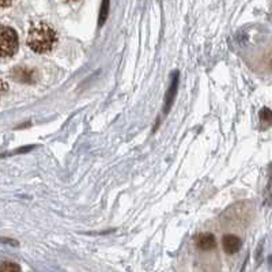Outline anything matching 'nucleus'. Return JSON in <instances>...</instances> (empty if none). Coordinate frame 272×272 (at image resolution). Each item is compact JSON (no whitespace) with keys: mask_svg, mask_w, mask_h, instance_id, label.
<instances>
[{"mask_svg":"<svg viewBox=\"0 0 272 272\" xmlns=\"http://www.w3.org/2000/svg\"><path fill=\"white\" fill-rule=\"evenodd\" d=\"M109 1L110 0H102V4H101L100 10V17H98V25L102 26L105 24V21L108 19V15H109Z\"/></svg>","mask_w":272,"mask_h":272,"instance_id":"obj_7","label":"nucleus"},{"mask_svg":"<svg viewBox=\"0 0 272 272\" xmlns=\"http://www.w3.org/2000/svg\"><path fill=\"white\" fill-rule=\"evenodd\" d=\"M14 0H0V7H8Z\"/></svg>","mask_w":272,"mask_h":272,"instance_id":"obj_9","label":"nucleus"},{"mask_svg":"<svg viewBox=\"0 0 272 272\" xmlns=\"http://www.w3.org/2000/svg\"><path fill=\"white\" fill-rule=\"evenodd\" d=\"M222 245H223V249H225L226 253L234 254L241 249L243 243H241V240L237 236H234V234H226V236L222 238Z\"/></svg>","mask_w":272,"mask_h":272,"instance_id":"obj_5","label":"nucleus"},{"mask_svg":"<svg viewBox=\"0 0 272 272\" xmlns=\"http://www.w3.org/2000/svg\"><path fill=\"white\" fill-rule=\"evenodd\" d=\"M0 272H21V267L17 263L6 261L0 266Z\"/></svg>","mask_w":272,"mask_h":272,"instance_id":"obj_8","label":"nucleus"},{"mask_svg":"<svg viewBox=\"0 0 272 272\" xmlns=\"http://www.w3.org/2000/svg\"><path fill=\"white\" fill-rule=\"evenodd\" d=\"M196 245L201 250H211L217 246V240L213 234H200L196 240Z\"/></svg>","mask_w":272,"mask_h":272,"instance_id":"obj_6","label":"nucleus"},{"mask_svg":"<svg viewBox=\"0 0 272 272\" xmlns=\"http://www.w3.org/2000/svg\"><path fill=\"white\" fill-rule=\"evenodd\" d=\"M17 31L7 26H0V57H10L18 51Z\"/></svg>","mask_w":272,"mask_h":272,"instance_id":"obj_2","label":"nucleus"},{"mask_svg":"<svg viewBox=\"0 0 272 272\" xmlns=\"http://www.w3.org/2000/svg\"><path fill=\"white\" fill-rule=\"evenodd\" d=\"M0 241H3V243H6V244H14V245H18V244H17V241H12V240H6V238H0Z\"/></svg>","mask_w":272,"mask_h":272,"instance_id":"obj_10","label":"nucleus"},{"mask_svg":"<svg viewBox=\"0 0 272 272\" xmlns=\"http://www.w3.org/2000/svg\"><path fill=\"white\" fill-rule=\"evenodd\" d=\"M178 71L173 72L172 74V82H170V86H169V90L165 95V107H163V113L167 114L169 110L172 109L173 102H174V98H176V93H177L178 87Z\"/></svg>","mask_w":272,"mask_h":272,"instance_id":"obj_4","label":"nucleus"},{"mask_svg":"<svg viewBox=\"0 0 272 272\" xmlns=\"http://www.w3.org/2000/svg\"><path fill=\"white\" fill-rule=\"evenodd\" d=\"M57 41V36L49 25L37 24L29 31L27 45L37 54H47Z\"/></svg>","mask_w":272,"mask_h":272,"instance_id":"obj_1","label":"nucleus"},{"mask_svg":"<svg viewBox=\"0 0 272 272\" xmlns=\"http://www.w3.org/2000/svg\"><path fill=\"white\" fill-rule=\"evenodd\" d=\"M71 1H77V0H71Z\"/></svg>","mask_w":272,"mask_h":272,"instance_id":"obj_11","label":"nucleus"},{"mask_svg":"<svg viewBox=\"0 0 272 272\" xmlns=\"http://www.w3.org/2000/svg\"><path fill=\"white\" fill-rule=\"evenodd\" d=\"M11 77L21 83H34L38 78V74L34 68L29 67H15L11 71Z\"/></svg>","mask_w":272,"mask_h":272,"instance_id":"obj_3","label":"nucleus"}]
</instances>
